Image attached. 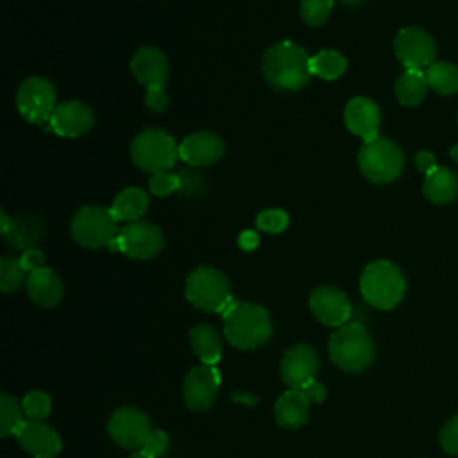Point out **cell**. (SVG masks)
<instances>
[{
	"instance_id": "obj_1",
	"label": "cell",
	"mask_w": 458,
	"mask_h": 458,
	"mask_svg": "<svg viewBox=\"0 0 458 458\" xmlns=\"http://www.w3.org/2000/svg\"><path fill=\"white\" fill-rule=\"evenodd\" d=\"M311 57L295 41L284 39L268 47L261 59L265 81L277 91H297L310 82Z\"/></svg>"
},
{
	"instance_id": "obj_2",
	"label": "cell",
	"mask_w": 458,
	"mask_h": 458,
	"mask_svg": "<svg viewBox=\"0 0 458 458\" xmlns=\"http://www.w3.org/2000/svg\"><path fill=\"white\" fill-rule=\"evenodd\" d=\"M224 335L238 349H256L272 336V320L259 304L233 301L222 313Z\"/></svg>"
},
{
	"instance_id": "obj_3",
	"label": "cell",
	"mask_w": 458,
	"mask_h": 458,
	"mask_svg": "<svg viewBox=\"0 0 458 458\" xmlns=\"http://www.w3.org/2000/svg\"><path fill=\"white\" fill-rule=\"evenodd\" d=\"M327 352L340 370L358 374L372 365L376 349L369 331L361 324L351 322L331 333Z\"/></svg>"
},
{
	"instance_id": "obj_4",
	"label": "cell",
	"mask_w": 458,
	"mask_h": 458,
	"mask_svg": "<svg viewBox=\"0 0 458 458\" xmlns=\"http://www.w3.org/2000/svg\"><path fill=\"white\" fill-rule=\"evenodd\" d=\"M360 292L370 306L377 310H392L404 297L406 279L401 268L392 261L376 259L363 268Z\"/></svg>"
},
{
	"instance_id": "obj_5",
	"label": "cell",
	"mask_w": 458,
	"mask_h": 458,
	"mask_svg": "<svg viewBox=\"0 0 458 458\" xmlns=\"http://www.w3.org/2000/svg\"><path fill=\"white\" fill-rule=\"evenodd\" d=\"M403 150L390 138L377 136L370 141H363L358 152V166L361 174L374 184L395 181L403 172Z\"/></svg>"
},
{
	"instance_id": "obj_6",
	"label": "cell",
	"mask_w": 458,
	"mask_h": 458,
	"mask_svg": "<svg viewBox=\"0 0 458 458\" xmlns=\"http://www.w3.org/2000/svg\"><path fill=\"white\" fill-rule=\"evenodd\" d=\"M186 299L199 310L208 313H224L233 302L229 281L224 272L213 267H197L186 277Z\"/></svg>"
},
{
	"instance_id": "obj_7",
	"label": "cell",
	"mask_w": 458,
	"mask_h": 458,
	"mask_svg": "<svg viewBox=\"0 0 458 458\" xmlns=\"http://www.w3.org/2000/svg\"><path fill=\"white\" fill-rule=\"evenodd\" d=\"M131 159L143 172H165L179 159V145L161 129H143L131 143Z\"/></svg>"
},
{
	"instance_id": "obj_8",
	"label": "cell",
	"mask_w": 458,
	"mask_h": 458,
	"mask_svg": "<svg viewBox=\"0 0 458 458\" xmlns=\"http://www.w3.org/2000/svg\"><path fill=\"white\" fill-rule=\"evenodd\" d=\"M118 231V222L106 206H82L75 211L70 222L72 238L88 249L107 247Z\"/></svg>"
},
{
	"instance_id": "obj_9",
	"label": "cell",
	"mask_w": 458,
	"mask_h": 458,
	"mask_svg": "<svg viewBox=\"0 0 458 458\" xmlns=\"http://www.w3.org/2000/svg\"><path fill=\"white\" fill-rule=\"evenodd\" d=\"M163 233L156 224L136 220L125 224L109 242L107 249L132 259H150L163 249Z\"/></svg>"
},
{
	"instance_id": "obj_10",
	"label": "cell",
	"mask_w": 458,
	"mask_h": 458,
	"mask_svg": "<svg viewBox=\"0 0 458 458\" xmlns=\"http://www.w3.org/2000/svg\"><path fill=\"white\" fill-rule=\"evenodd\" d=\"M16 107L29 123H48L57 107L54 84L45 77L25 79L16 93Z\"/></svg>"
},
{
	"instance_id": "obj_11",
	"label": "cell",
	"mask_w": 458,
	"mask_h": 458,
	"mask_svg": "<svg viewBox=\"0 0 458 458\" xmlns=\"http://www.w3.org/2000/svg\"><path fill=\"white\" fill-rule=\"evenodd\" d=\"M394 52L406 70H426L435 63L437 47L426 30L404 27L394 39Z\"/></svg>"
},
{
	"instance_id": "obj_12",
	"label": "cell",
	"mask_w": 458,
	"mask_h": 458,
	"mask_svg": "<svg viewBox=\"0 0 458 458\" xmlns=\"http://www.w3.org/2000/svg\"><path fill=\"white\" fill-rule=\"evenodd\" d=\"M107 433L114 444L125 449H140L150 433V422L143 411L123 406L113 411L107 422Z\"/></svg>"
},
{
	"instance_id": "obj_13",
	"label": "cell",
	"mask_w": 458,
	"mask_h": 458,
	"mask_svg": "<svg viewBox=\"0 0 458 458\" xmlns=\"http://www.w3.org/2000/svg\"><path fill=\"white\" fill-rule=\"evenodd\" d=\"M220 386V372L213 365L193 367L182 381L184 404L193 411H204L213 406Z\"/></svg>"
},
{
	"instance_id": "obj_14",
	"label": "cell",
	"mask_w": 458,
	"mask_h": 458,
	"mask_svg": "<svg viewBox=\"0 0 458 458\" xmlns=\"http://www.w3.org/2000/svg\"><path fill=\"white\" fill-rule=\"evenodd\" d=\"M310 311L313 313V317L329 327H340L344 326L349 317H351V302L347 299V295L335 288V286H317L311 293H310Z\"/></svg>"
},
{
	"instance_id": "obj_15",
	"label": "cell",
	"mask_w": 458,
	"mask_h": 458,
	"mask_svg": "<svg viewBox=\"0 0 458 458\" xmlns=\"http://www.w3.org/2000/svg\"><path fill=\"white\" fill-rule=\"evenodd\" d=\"M95 116L88 104L79 100H66L57 104L45 131L63 138H79L93 127Z\"/></svg>"
},
{
	"instance_id": "obj_16",
	"label": "cell",
	"mask_w": 458,
	"mask_h": 458,
	"mask_svg": "<svg viewBox=\"0 0 458 458\" xmlns=\"http://www.w3.org/2000/svg\"><path fill=\"white\" fill-rule=\"evenodd\" d=\"M318 356L308 344H295L281 358V379L290 388H301L304 383L315 379L318 370Z\"/></svg>"
},
{
	"instance_id": "obj_17",
	"label": "cell",
	"mask_w": 458,
	"mask_h": 458,
	"mask_svg": "<svg viewBox=\"0 0 458 458\" xmlns=\"http://www.w3.org/2000/svg\"><path fill=\"white\" fill-rule=\"evenodd\" d=\"M225 152L224 140L211 131H197L179 143V159L191 166H208L216 163Z\"/></svg>"
},
{
	"instance_id": "obj_18",
	"label": "cell",
	"mask_w": 458,
	"mask_h": 458,
	"mask_svg": "<svg viewBox=\"0 0 458 458\" xmlns=\"http://www.w3.org/2000/svg\"><path fill=\"white\" fill-rule=\"evenodd\" d=\"M344 122L347 129L363 141L377 138L381 125V111L377 104L367 97H354L344 109Z\"/></svg>"
},
{
	"instance_id": "obj_19",
	"label": "cell",
	"mask_w": 458,
	"mask_h": 458,
	"mask_svg": "<svg viewBox=\"0 0 458 458\" xmlns=\"http://www.w3.org/2000/svg\"><path fill=\"white\" fill-rule=\"evenodd\" d=\"M18 444L32 458H55L61 453V437L45 422L27 420L16 433Z\"/></svg>"
},
{
	"instance_id": "obj_20",
	"label": "cell",
	"mask_w": 458,
	"mask_h": 458,
	"mask_svg": "<svg viewBox=\"0 0 458 458\" xmlns=\"http://www.w3.org/2000/svg\"><path fill=\"white\" fill-rule=\"evenodd\" d=\"M131 72L147 89L165 88L168 77V59L157 47H141L131 59Z\"/></svg>"
},
{
	"instance_id": "obj_21",
	"label": "cell",
	"mask_w": 458,
	"mask_h": 458,
	"mask_svg": "<svg viewBox=\"0 0 458 458\" xmlns=\"http://www.w3.org/2000/svg\"><path fill=\"white\" fill-rule=\"evenodd\" d=\"M310 413V401L299 388H288L283 392L276 404L274 415L276 422L286 429H297L306 424Z\"/></svg>"
},
{
	"instance_id": "obj_22",
	"label": "cell",
	"mask_w": 458,
	"mask_h": 458,
	"mask_svg": "<svg viewBox=\"0 0 458 458\" xmlns=\"http://www.w3.org/2000/svg\"><path fill=\"white\" fill-rule=\"evenodd\" d=\"M25 286L29 297L43 308H52L63 299V283L59 276L48 267H41L30 272Z\"/></svg>"
},
{
	"instance_id": "obj_23",
	"label": "cell",
	"mask_w": 458,
	"mask_h": 458,
	"mask_svg": "<svg viewBox=\"0 0 458 458\" xmlns=\"http://www.w3.org/2000/svg\"><path fill=\"white\" fill-rule=\"evenodd\" d=\"M422 191L435 204H449L458 195V177L447 166H435L426 174Z\"/></svg>"
},
{
	"instance_id": "obj_24",
	"label": "cell",
	"mask_w": 458,
	"mask_h": 458,
	"mask_svg": "<svg viewBox=\"0 0 458 458\" xmlns=\"http://www.w3.org/2000/svg\"><path fill=\"white\" fill-rule=\"evenodd\" d=\"M148 208V195L136 186L123 188L109 206L116 222H136L140 220Z\"/></svg>"
},
{
	"instance_id": "obj_25",
	"label": "cell",
	"mask_w": 458,
	"mask_h": 458,
	"mask_svg": "<svg viewBox=\"0 0 458 458\" xmlns=\"http://www.w3.org/2000/svg\"><path fill=\"white\" fill-rule=\"evenodd\" d=\"M190 344L204 365H216L222 358V342L216 329L209 324H199L190 331Z\"/></svg>"
},
{
	"instance_id": "obj_26",
	"label": "cell",
	"mask_w": 458,
	"mask_h": 458,
	"mask_svg": "<svg viewBox=\"0 0 458 458\" xmlns=\"http://www.w3.org/2000/svg\"><path fill=\"white\" fill-rule=\"evenodd\" d=\"M428 81L426 73L422 70H406L399 75L395 81V98L403 106H417L424 100L426 91H428Z\"/></svg>"
},
{
	"instance_id": "obj_27",
	"label": "cell",
	"mask_w": 458,
	"mask_h": 458,
	"mask_svg": "<svg viewBox=\"0 0 458 458\" xmlns=\"http://www.w3.org/2000/svg\"><path fill=\"white\" fill-rule=\"evenodd\" d=\"M41 236V222L34 218L32 215H23L18 218H13V224L9 231L4 234V238L18 249H29L36 240Z\"/></svg>"
},
{
	"instance_id": "obj_28",
	"label": "cell",
	"mask_w": 458,
	"mask_h": 458,
	"mask_svg": "<svg viewBox=\"0 0 458 458\" xmlns=\"http://www.w3.org/2000/svg\"><path fill=\"white\" fill-rule=\"evenodd\" d=\"M426 81L431 89L447 97L458 93V68L451 63L435 61L426 68Z\"/></svg>"
},
{
	"instance_id": "obj_29",
	"label": "cell",
	"mask_w": 458,
	"mask_h": 458,
	"mask_svg": "<svg viewBox=\"0 0 458 458\" xmlns=\"http://www.w3.org/2000/svg\"><path fill=\"white\" fill-rule=\"evenodd\" d=\"M311 66V73L324 79V81H335L340 75H344L345 68H347V59L336 52V50H320L315 55H311L310 61Z\"/></svg>"
},
{
	"instance_id": "obj_30",
	"label": "cell",
	"mask_w": 458,
	"mask_h": 458,
	"mask_svg": "<svg viewBox=\"0 0 458 458\" xmlns=\"http://www.w3.org/2000/svg\"><path fill=\"white\" fill-rule=\"evenodd\" d=\"M23 408L18 404V401L7 394L2 392L0 394V435L2 437H11L20 431V428L23 426Z\"/></svg>"
},
{
	"instance_id": "obj_31",
	"label": "cell",
	"mask_w": 458,
	"mask_h": 458,
	"mask_svg": "<svg viewBox=\"0 0 458 458\" xmlns=\"http://www.w3.org/2000/svg\"><path fill=\"white\" fill-rule=\"evenodd\" d=\"M29 272L23 268L20 258L4 256L0 259V288L5 293L16 292L23 283H27Z\"/></svg>"
},
{
	"instance_id": "obj_32",
	"label": "cell",
	"mask_w": 458,
	"mask_h": 458,
	"mask_svg": "<svg viewBox=\"0 0 458 458\" xmlns=\"http://www.w3.org/2000/svg\"><path fill=\"white\" fill-rule=\"evenodd\" d=\"M21 408H23V413H25V417H27L29 420L43 422V419H47L48 413H50L52 401H50V397H48L45 392L32 390V392H29V394L23 397Z\"/></svg>"
},
{
	"instance_id": "obj_33",
	"label": "cell",
	"mask_w": 458,
	"mask_h": 458,
	"mask_svg": "<svg viewBox=\"0 0 458 458\" xmlns=\"http://www.w3.org/2000/svg\"><path fill=\"white\" fill-rule=\"evenodd\" d=\"M331 11H333V0H301L299 4L301 18L311 27H318L326 23Z\"/></svg>"
},
{
	"instance_id": "obj_34",
	"label": "cell",
	"mask_w": 458,
	"mask_h": 458,
	"mask_svg": "<svg viewBox=\"0 0 458 458\" xmlns=\"http://www.w3.org/2000/svg\"><path fill=\"white\" fill-rule=\"evenodd\" d=\"M290 224V216L284 209L279 208H270L263 209L256 216V225L258 229L265 233H283Z\"/></svg>"
},
{
	"instance_id": "obj_35",
	"label": "cell",
	"mask_w": 458,
	"mask_h": 458,
	"mask_svg": "<svg viewBox=\"0 0 458 458\" xmlns=\"http://www.w3.org/2000/svg\"><path fill=\"white\" fill-rule=\"evenodd\" d=\"M181 177L165 170V172H157L152 174L150 181H148V188L150 193H154L156 197H168L172 193H175L181 188Z\"/></svg>"
},
{
	"instance_id": "obj_36",
	"label": "cell",
	"mask_w": 458,
	"mask_h": 458,
	"mask_svg": "<svg viewBox=\"0 0 458 458\" xmlns=\"http://www.w3.org/2000/svg\"><path fill=\"white\" fill-rule=\"evenodd\" d=\"M166 447H168L166 433L161 429H150V433L147 435V438L141 444V447L138 449V453H141L147 458H159L161 454H165Z\"/></svg>"
},
{
	"instance_id": "obj_37",
	"label": "cell",
	"mask_w": 458,
	"mask_h": 458,
	"mask_svg": "<svg viewBox=\"0 0 458 458\" xmlns=\"http://www.w3.org/2000/svg\"><path fill=\"white\" fill-rule=\"evenodd\" d=\"M438 442L444 453L451 456H458V415L451 417L438 433Z\"/></svg>"
},
{
	"instance_id": "obj_38",
	"label": "cell",
	"mask_w": 458,
	"mask_h": 458,
	"mask_svg": "<svg viewBox=\"0 0 458 458\" xmlns=\"http://www.w3.org/2000/svg\"><path fill=\"white\" fill-rule=\"evenodd\" d=\"M145 104L150 111L161 113L168 106V97L163 88H148L145 93Z\"/></svg>"
},
{
	"instance_id": "obj_39",
	"label": "cell",
	"mask_w": 458,
	"mask_h": 458,
	"mask_svg": "<svg viewBox=\"0 0 458 458\" xmlns=\"http://www.w3.org/2000/svg\"><path fill=\"white\" fill-rule=\"evenodd\" d=\"M20 261H21L23 268H25L29 274L34 272V270H38V268H41V267H45V265H43V263H45V256H43V252H41L39 249H36V247L25 249V250L21 252V256H20Z\"/></svg>"
},
{
	"instance_id": "obj_40",
	"label": "cell",
	"mask_w": 458,
	"mask_h": 458,
	"mask_svg": "<svg viewBox=\"0 0 458 458\" xmlns=\"http://www.w3.org/2000/svg\"><path fill=\"white\" fill-rule=\"evenodd\" d=\"M299 390L308 397L310 403H322L326 399V395H327L326 386L322 383H318L317 379H311V381L304 383Z\"/></svg>"
},
{
	"instance_id": "obj_41",
	"label": "cell",
	"mask_w": 458,
	"mask_h": 458,
	"mask_svg": "<svg viewBox=\"0 0 458 458\" xmlns=\"http://www.w3.org/2000/svg\"><path fill=\"white\" fill-rule=\"evenodd\" d=\"M258 245H259V236H258L256 231L245 229V231H242V233L238 234V247H240L242 250L250 252V250H254Z\"/></svg>"
},
{
	"instance_id": "obj_42",
	"label": "cell",
	"mask_w": 458,
	"mask_h": 458,
	"mask_svg": "<svg viewBox=\"0 0 458 458\" xmlns=\"http://www.w3.org/2000/svg\"><path fill=\"white\" fill-rule=\"evenodd\" d=\"M415 165H417V170H420L424 175L429 174L435 166H438L437 161H435V156H433L431 152H428V150L417 152V156H415Z\"/></svg>"
},
{
	"instance_id": "obj_43",
	"label": "cell",
	"mask_w": 458,
	"mask_h": 458,
	"mask_svg": "<svg viewBox=\"0 0 458 458\" xmlns=\"http://www.w3.org/2000/svg\"><path fill=\"white\" fill-rule=\"evenodd\" d=\"M11 224H13V218H9L5 209H0V233L5 234L9 231V227H11Z\"/></svg>"
},
{
	"instance_id": "obj_44",
	"label": "cell",
	"mask_w": 458,
	"mask_h": 458,
	"mask_svg": "<svg viewBox=\"0 0 458 458\" xmlns=\"http://www.w3.org/2000/svg\"><path fill=\"white\" fill-rule=\"evenodd\" d=\"M449 154H451V157L458 163V145H453V147L449 148Z\"/></svg>"
},
{
	"instance_id": "obj_45",
	"label": "cell",
	"mask_w": 458,
	"mask_h": 458,
	"mask_svg": "<svg viewBox=\"0 0 458 458\" xmlns=\"http://www.w3.org/2000/svg\"><path fill=\"white\" fill-rule=\"evenodd\" d=\"M342 2H345V4H349V5H356V4H361L363 0H342Z\"/></svg>"
},
{
	"instance_id": "obj_46",
	"label": "cell",
	"mask_w": 458,
	"mask_h": 458,
	"mask_svg": "<svg viewBox=\"0 0 458 458\" xmlns=\"http://www.w3.org/2000/svg\"><path fill=\"white\" fill-rule=\"evenodd\" d=\"M129 458H147V456H143L141 453H134L132 456H129Z\"/></svg>"
}]
</instances>
